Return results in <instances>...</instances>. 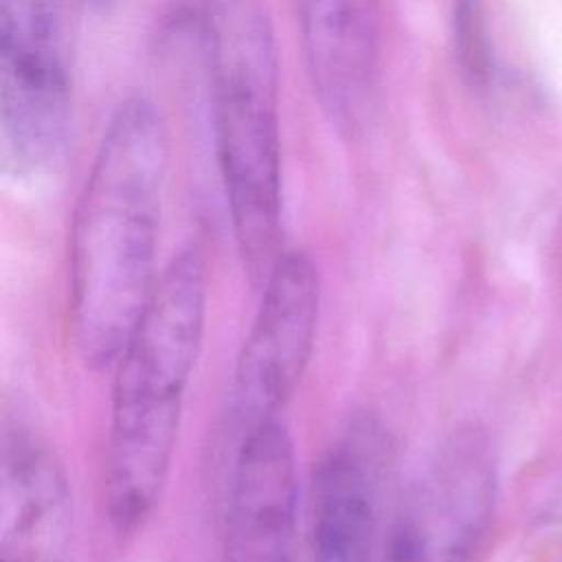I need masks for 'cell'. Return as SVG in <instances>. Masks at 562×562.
I'll return each mask as SVG.
<instances>
[{
    "instance_id": "cell-1",
    "label": "cell",
    "mask_w": 562,
    "mask_h": 562,
    "mask_svg": "<svg viewBox=\"0 0 562 562\" xmlns=\"http://www.w3.org/2000/svg\"><path fill=\"white\" fill-rule=\"evenodd\" d=\"M167 158V132L154 103H121L101 136L70 226V334L90 369L114 367L158 283Z\"/></svg>"
},
{
    "instance_id": "cell-2",
    "label": "cell",
    "mask_w": 562,
    "mask_h": 562,
    "mask_svg": "<svg viewBox=\"0 0 562 562\" xmlns=\"http://www.w3.org/2000/svg\"><path fill=\"white\" fill-rule=\"evenodd\" d=\"M206 266L191 246L171 257L114 362L103 503L112 529L132 536L165 490L187 389L206 323Z\"/></svg>"
},
{
    "instance_id": "cell-3",
    "label": "cell",
    "mask_w": 562,
    "mask_h": 562,
    "mask_svg": "<svg viewBox=\"0 0 562 562\" xmlns=\"http://www.w3.org/2000/svg\"><path fill=\"white\" fill-rule=\"evenodd\" d=\"M217 162L237 250L263 283L281 248L279 64L261 0H200Z\"/></svg>"
},
{
    "instance_id": "cell-4",
    "label": "cell",
    "mask_w": 562,
    "mask_h": 562,
    "mask_svg": "<svg viewBox=\"0 0 562 562\" xmlns=\"http://www.w3.org/2000/svg\"><path fill=\"white\" fill-rule=\"evenodd\" d=\"M79 11L81 0H0L2 143L20 173L64 151Z\"/></svg>"
},
{
    "instance_id": "cell-5",
    "label": "cell",
    "mask_w": 562,
    "mask_h": 562,
    "mask_svg": "<svg viewBox=\"0 0 562 562\" xmlns=\"http://www.w3.org/2000/svg\"><path fill=\"white\" fill-rule=\"evenodd\" d=\"M498 472L490 437L452 430L404 490L375 562H472L496 505Z\"/></svg>"
},
{
    "instance_id": "cell-6",
    "label": "cell",
    "mask_w": 562,
    "mask_h": 562,
    "mask_svg": "<svg viewBox=\"0 0 562 562\" xmlns=\"http://www.w3.org/2000/svg\"><path fill=\"white\" fill-rule=\"evenodd\" d=\"M261 288L235 369L233 413L239 437L281 419L310 364L318 329L321 277L307 252L283 250Z\"/></svg>"
},
{
    "instance_id": "cell-7",
    "label": "cell",
    "mask_w": 562,
    "mask_h": 562,
    "mask_svg": "<svg viewBox=\"0 0 562 562\" xmlns=\"http://www.w3.org/2000/svg\"><path fill=\"white\" fill-rule=\"evenodd\" d=\"M307 75L327 121L345 136L367 125L380 72V0H290Z\"/></svg>"
},
{
    "instance_id": "cell-8",
    "label": "cell",
    "mask_w": 562,
    "mask_h": 562,
    "mask_svg": "<svg viewBox=\"0 0 562 562\" xmlns=\"http://www.w3.org/2000/svg\"><path fill=\"white\" fill-rule=\"evenodd\" d=\"M386 437L353 422L318 459L310 485L312 562H375Z\"/></svg>"
},
{
    "instance_id": "cell-9",
    "label": "cell",
    "mask_w": 562,
    "mask_h": 562,
    "mask_svg": "<svg viewBox=\"0 0 562 562\" xmlns=\"http://www.w3.org/2000/svg\"><path fill=\"white\" fill-rule=\"evenodd\" d=\"M296 457L281 419L239 439L235 454L222 562H294Z\"/></svg>"
},
{
    "instance_id": "cell-10",
    "label": "cell",
    "mask_w": 562,
    "mask_h": 562,
    "mask_svg": "<svg viewBox=\"0 0 562 562\" xmlns=\"http://www.w3.org/2000/svg\"><path fill=\"white\" fill-rule=\"evenodd\" d=\"M72 503L61 461L24 422H7L0 465V562H70Z\"/></svg>"
},
{
    "instance_id": "cell-11",
    "label": "cell",
    "mask_w": 562,
    "mask_h": 562,
    "mask_svg": "<svg viewBox=\"0 0 562 562\" xmlns=\"http://www.w3.org/2000/svg\"><path fill=\"white\" fill-rule=\"evenodd\" d=\"M454 44L463 70L479 83L490 75V48L476 0H454Z\"/></svg>"
}]
</instances>
